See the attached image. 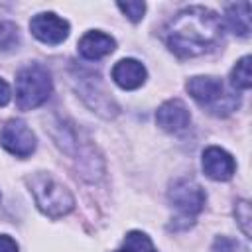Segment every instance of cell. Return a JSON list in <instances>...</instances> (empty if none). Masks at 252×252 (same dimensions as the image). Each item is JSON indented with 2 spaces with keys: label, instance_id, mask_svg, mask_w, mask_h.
<instances>
[{
  "label": "cell",
  "instance_id": "cell-1",
  "mask_svg": "<svg viewBox=\"0 0 252 252\" xmlns=\"http://www.w3.org/2000/svg\"><path fill=\"white\" fill-rule=\"evenodd\" d=\"M163 35L177 57H197L222 41V22L205 6H189L173 16Z\"/></svg>",
  "mask_w": 252,
  "mask_h": 252
},
{
  "label": "cell",
  "instance_id": "cell-2",
  "mask_svg": "<svg viewBox=\"0 0 252 252\" xmlns=\"http://www.w3.org/2000/svg\"><path fill=\"white\" fill-rule=\"evenodd\" d=\"M28 185L33 193L39 211L51 219L67 215L75 205V199L69 189L49 173H33L32 177H28Z\"/></svg>",
  "mask_w": 252,
  "mask_h": 252
},
{
  "label": "cell",
  "instance_id": "cell-3",
  "mask_svg": "<svg viewBox=\"0 0 252 252\" xmlns=\"http://www.w3.org/2000/svg\"><path fill=\"white\" fill-rule=\"evenodd\" d=\"M51 94V77L43 65H28L16 75V104L20 110H32L43 104Z\"/></svg>",
  "mask_w": 252,
  "mask_h": 252
},
{
  "label": "cell",
  "instance_id": "cell-4",
  "mask_svg": "<svg viewBox=\"0 0 252 252\" xmlns=\"http://www.w3.org/2000/svg\"><path fill=\"white\" fill-rule=\"evenodd\" d=\"M187 91L199 104L207 106L217 116L230 114L238 106V98L226 94L222 81L217 77H191L187 81Z\"/></svg>",
  "mask_w": 252,
  "mask_h": 252
},
{
  "label": "cell",
  "instance_id": "cell-5",
  "mask_svg": "<svg viewBox=\"0 0 252 252\" xmlns=\"http://www.w3.org/2000/svg\"><path fill=\"white\" fill-rule=\"evenodd\" d=\"M0 144L18 158H28L35 150V134L24 120L12 118L0 130Z\"/></svg>",
  "mask_w": 252,
  "mask_h": 252
},
{
  "label": "cell",
  "instance_id": "cell-6",
  "mask_svg": "<svg viewBox=\"0 0 252 252\" xmlns=\"http://www.w3.org/2000/svg\"><path fill=\"white\" fill-rule=\"evenodd\" d=\"M167 197H169V203L179 213H183L185 217L197 215L203 209V205H205V191H203V187L199 183L191 181V179H177L171 185Z\"/></svg>",
  "mask_w": 252,
  "mask_h": 252
},
{
  "label": "cell",
  "instance_id": "cell-7",
  "mask_svg": "<svg viewBox=\"0 0 252 252\" xmlns=\"http://www.w3.org/2000/svg\"><path fill=\"white\" fill-rule=\"evenodd\" d=\"M30 30L39 41L47 45H57L69 35V24L53 12H41L33 16L30 22Z\"/></svg>",
  "mask_w": 252,
  "mask_h": 252
},
{
  "label": "cell",
  "instance_id": "cell-8",
  "mask_svg": "<svg viewBox=\"0 0 252 252\" xmlns=\"http://www.w3.org/2000/svg\"><path fill=\"white\" fill-rule=\"evenodd\" d=\"M234 158L222 148L211 146L203 152V171L215 181H226L234 175Z\"/></svg>",
  "mask_w": 252,
  "mask_h": 252
},
{
  "label": "cell",
  "instance_id": "cell-9",
  "mask_svg": "<svg viewBox=\"0 0 252 252\" xmlns=\"http://www.w3.org/2000/svg\"><path fill=\"white\" fill-rule=\"evenodd\" d=\"M156 122L165 132H181V130H185L189 126L191 114H189V108L179 98H171V100H165L158 108Z\"/></svg>",
  "mask_w": 252,
  "mask_h": 252
},
{
  "label": "cell",
  "instance_id": "cell-10",
  "mask_svg": "<svg viewBox=\"0 0 252 252\" xmlns=\"http://www.w3.org/2000/svg\"><path fill=\"white\" fill-rule=\"evenodd\" d=\"M81 96L89 102V106H93L96 112H100L102 116H114L116 114V104L112 102V98L100 89V83L94 77H81V87H79Z\"/></svg>",
  "mask_w": 252,
  "mask_h": 252
},
{
  "label": "cell",
  "instance_id": "cell-11",
  "mask_svg": "<svg viewBox=\"0 0 252 252\" xmlns=\"http://www.w3.org/2000/svg\"><path fill=\"white\" fill-rule=\"evenodd\" d=\"M112 79L118 87L126 91L138 89L146 81V67L136 59H120L112 67Z\"/></svg>",
  "mask_w": 252,
  "mask_h": 252
},
{
  "label": "cell",
  "instance_id": "cell-12",
  "mask_svg": "<svg viewBox=\"0 0 252 252\" xmlns=\"http://www.w3.org/2000/svg\"><path fill=\"white\" fill-rule=\"evenodd\" d=\"M114 45L116 41L108 35V33H102V32H89L81 37L79 41V53L85 57V59H100L108 53L114 51Z\"/></svg>",
  "mask_w": 252,
  "mask_h": 252
},
{
  "label": "cell",
  "instance_id": "cell-13",
  "mask_svg": "<svg viewBox=\"0 0 252 252\" xmlns=\"http://www.w3.org/2000/svg\"><path fill=\"white\" fill-rule=\"evenodd\" d=\"M226 26L232 30V33L246 37L250 33V4L248 2H238L230 4L226 8Z\"/></svg>",
  "mask_w": 252,
  "mask_h": 252
},
{
  "label": "cell",
  "instance_id": "cell-14",
  "mask_svg": "<svg viewBox=\"0 0 252 252\" xmlns=\"http://www.w3.org/2000/svg\"><path fill=\"white\" fill-rule=\"evenodd\" d=\"M116 252H158V250L154 248L148 234H144L140 230H132V232L126 234L122 248L116 250Z\"/></svg>",
  "mask_w": 252,
  "mask_h": 252
},
{
  "label": "cell",
  "instance_id": "cell-15",
  "mask_svg": "<svg viewBox=\"0 0 252 252\" xmlns=\"http://www.w3.org/2000/svg\"><path fill=\"white\" fill-rule=\"evenodd\" d=\"M230 81L236 89L248 91L252 87V73H250V55H244L242 59H238V63L234 65L232 73H230Z\"/></svg>",
  "mask_w": 252,
  "mask_h": 252
},
{
  "label": "cell",
  "instance_id": "cell-16",
  "mask_svg": "<svg viewBox=\"0 0 252 252\" xmlns=\"http://www.w3.org/2000/svg\"><path fill=\"white\" fill-rule=\"evenodd\" d=\"M20 43L18 26L12 22H0V51H12Z\"/></svg>",
  "mask_w": 252,
  "mask_h": 252
},
{
  "label": "cell",
  "instance_id": "cell-17",
  "mask_svg": "<svg viewBox=\"0 0 252 252\" xmlns=\"http://www.w3.org/2000/svg\"><path fill=\"white\" fill-rule=\"evenodd\" d=\"M211 252H248V248L242 246V244H240L238 240H234V238L219 236V238H215Z\"/></svg>",
  "mask_w": 252,
  "mask_h": 252
},
{
  "label": "cell",
  "instance_id": "cell-18",
  "mask_svg": "<svg viewBox=\"0 0 252 252\" xmlns=\"http://www.w3.org/2000/svg\"><path fill=\"white\" fill-rule=\"evenodd\" d=\"M234 217L244 232L246 238H250V205L248 201H238L236 207H234Z\"/></svg>",
  "mask_w": 252,
  "mask_h": 252
},
{
  "label": "cell",
  "instance_id": "cell-19",
  "mask_svg": "<svg viewBox=\"0 0 252 252\" xmlns=\"http://www.w3.org/2000/svg\"><path fill=\"white\" fill-rule=\"evenodd\" d=\"M118 8L132 20V22H140L144 18L146 12V4L144 2H120Z\"/></svg>",
  "mask_w": 252,
  "mask_h": 252
},
{
  "label": "cell",
  "instance_id": "cell-20",
  "mask_svg": "<svg viewBox=\"0 0 252 252\" xmlns=\"http://www.w3.org/2000/svg\"><path fill=\"white\" fill-rule=\"evenodd\" d=\"M0 252H18L16 240L6 234H0Z\"/></svg>",
  "mask_w": 252,
  "mask_h": 252
},
{
  "label": "cell",
  "instance_id": "cell-21",
  "mask_svg": "<svg viewBox=\"0 0 252 252\" xmlns=\"http://www.w3.org/2000/svg\"><path fill=\"white\" fill-rule=\"evenodd\" d=\"M10 96H12V93H10L8 83L4 79H0V106H6L10 102Z\"/></svg>",
  "mask_w": 252,
  "mask_h": 252
}]
</instances>
